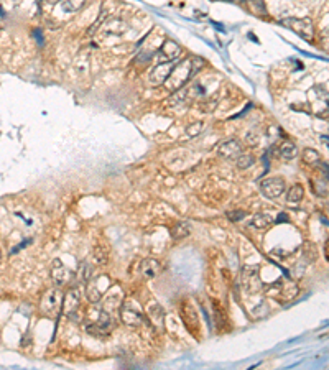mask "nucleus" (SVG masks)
I'll list each match as a JSON object with an SVG mask.
<instances>
[{
    "label": "nucleus",
    "instance_id": "nucleus-21",
    "mask_svg": "<svg viewBox=\"0 0 329 370\" xmlns=\"http://www.w3.org/2000/svg\"><path fill=\"white\" fill-rule=\"evenodd\" d=\"M303 196H305V189H303V186L301 184H295V186L290 188L288 194H286V199H288V202L296 204L303 199Z\"/></svg>",
    "mask_w": 329,
    "mask_h": 370
},
{
    "label": "nucleus",
    "instance_id": "nucleus-26",
    "mask_svg": "<svg viewBox=\"0 0 329 370\" xmlns=\"http://www.w3.org/2000/svg\"><path fill=\"white\" fill-rule=\"evenodd\" d=\"M201 130H202V124H201V122H196V124L189 125V127L186 129V132H188V135H189V137L199 135V134H201Z\"/></svg>",
    "mask_w": 329,
    "mask_h": 370
},
{
    "label": "nucleus",
    "instance_id": "nucleus-4",
    "mask_svg": "<svg viewBox=\"0 0 329 370\" xmlns=\"http://www.w3.org/2000/svg\"><path fill=\"white\" fill-rule=\"evenodd\" d=\"M112 281L107 275H97V276H91L88 280V285H86V296H88L89 303L96 305L102 300V296L110 290Z\"/></svg>",
    "mask_w": 329,
    "mask_h": 370
},
{
    "label": "nucleus",
    "instance_id": "nucleus-3",
    "mask_svg": "<svg viewBox=\"0 0 329 370\" xmlns=\"http://www.w3.org/2000/svg\"><path fill=\"white\" fill-rule=\"evenodd\" d=\"M281 26L292 30L298 36H301L305 42H313L314 38V26L309 18H296V17H286L278 22Z\"/></svg>",
    "mask_w": 329,
    "mask_h": 370
},
{
    "label": "nucleus",
    "instance_id": "nucleus-5",
    "mask_svg": "<svg viewBox=\"0 0 329 370\" xmlns=\"http://www.w3.org/2000/svg\"><path fill=\"white\" fill-rule=\"evenodd\" d=\"M118 314H120V319L124 324L129 327H138V326H142L145 321V314L142 313L140 306L132 300L122 301Z\"/></svg>",
    "mask_w": 329,
    "mask_h": 370
},
{
    "label": "nucleus",
    "instance_id": "nucleus-29",
    "mask_svg": "<svg viewBox=\"0 0 329 370\" xmlns=\"http://www.w3.org/2000/svg\"><path fill=\"white\" fill-rule=\"evenodd\" d=\"M324 255H326V259L329 260V240H327V243H326V250H324Z\"/></svg>",
    "mask_w": 329,
    "mask_h": 370
},
{
    "label": "nucleus",
    "instance_id": "nucleus-24",
    "mask_svg": "<svg viewBox=\"0 0 329 370\" xmlns=\"http://www.w3.org/2000/svg\"><path fill=\"white\" fill-rule=\"evenodd\" d=\"M303 161L308 163V165H311V167H314V165L321 163V156H319V153L316 150L306 148L305 151H303Z\"/></svg>",
    "mask_w": 329,
    "mask_h": 370
},
{
    "label": "nucleus",
    "instance_id": "nucleus-13",
    "mask_svg": "<svg viewBox=\"0 0 329 370\" xmlns=\"http://www.w3.org/2000/svg\"><path fill=\"white\" fill-rule=\"evenodd\" d=\"M71 278H72V276H71V272H69L68 268H66L64 263H63L61 260H59V259L53 260V263H51V280H53V283H55V286L61 288V286H64L66 283H68Z\"/></svg>",
    "mask_w": 329,
    "mask_h": 370
},
{
    "label": "nucleus",
    "instance_id": "nucleus-20",
    "mask_svg": "<svg viewBox=\"0 0 329 370\" xmlns=\"http://www.w3.org/2000/svg\"><path fill=\"white\" fill-rule=\"evenodd\" d=\"M148 316H150V319L151 322H155L156 326H161V322L164 321V313H163V309L156 305V303H151V305L148 306Z\"/></svg>",
    "mask_w": 329,
    "mask_h": 370
},
{
    "label": "nucleus",
    "instance_id": "nucleus-23",
    "mask_svg": "<svg viewBox=\"0 0 329 370\" xmlns=\"http://www.w3.org/2000/svg\"><path fill=\"white\" fill-rule=\"evenodd\" d=\"M92 255H94V260L99 263V265H105V263L109 262V250L102 245H96Z\"/></svg>",
    "mask_w": 329,
    "mask_h": 370
},
{
    "label": "nucleus",
    "instance_id": "nucleus-22",
    "mask_svg": "<svg viewBox=\"0 0 329 370\" xmlns=\"http://www.w3.org/2000/svg\"><path fill=\"white\" fill-rule=\"evenodd\" d=\"M86 4V0H61V9L66 13H74L81 10Z\"/></svg>",
    "mask_w": 329,
    "mask_h": 370
},
{
    "label": "nucleus",
    "instance_id": "nucleus-10",
    "mask_svg": "<svg viewBox=\"0 0 329 370\" xmlns=\"http://www.w3.org/2000/svg\"><path fill=\"white\" fill-rule=\"evenodd\" d=\"M217 155H221L222 158H227V160H237L242 155V143L237 140V138H229V140H224L217 145Z\"/></svg>",
    "mask_w": 329,
    "mask_h": 370
},
{
    "label": "nucleus",
    "instance_id": "nucleus-30",
    "mask_svg": "<svg viewBox=\"0 0 329 370\" xmlns=\"http://www.w3.org/2000/svg\"><path fill=\"white\" fill-rule=\"evenodd\" d=\"M46 2H48V4H58L59 0H46Z\"/></svg>",
    "mask_w": 329,
    "mask_h": 370
},
{
    "label": "nucleus",
    "instance_id": "nucleus-28",
    "mask_svg": "<svg viewBox=\"0 0 329 370\" xmlns=\"http://www.w3.org/2000/svg\"><path fill=\"white\" fill-rule=\"evenodd\" d=\"M33 35H35V36L38 38V43H39V45L43 43V38H42V33H39V30H35V33H33Z\"/></svg>",
    "mask_w": 329,
    "mask_h": 370
},
{
    "label": "nucleus",
    "instance_id": "nucleus-7",
    "mask_svg": "<svg viewBox=\"0 0 329 370\" xmlns=\"http://www.w3.org/2000/svg\"><path fill=\"white\" fill-rule=\"evenodd\" d=\"M242 288L245 290L249 295H255L262 290V280L259 273V267L255 265H247L242 268Z\"/></svg>",
    "mask_w": 329,
    "mask_h": 370
},
{
    "label": "nucleus",
    "instance_id": "nucleus-1",
    "mask_svg": "<svg viewBox=\"0 0 329 370\" xmlns=\"http://www.w3.org/2000/svg\"><path fill=\"white\" fill-rule=\"evenodd\" d=\"M204 66V61L202 58L199 56H188L184 58L181 63H178L173 71H171L170 77L167 79V89L171 91V92H176V91H181L184 86H186L191 79H193L197 72L202 69Z\"/></svg>",
    "mask_w": 329,
    "mask_h": 370
},
{
    "label": "nucleus",
    "instance_id": "nucleus-2",
    "mask_svg": "<svg viewBox=\"0 0 329 370\" xmlns=\"http://www.w3.org/2000/svg\"><path fill=\"white\" fill-rule=\"evenodd\" d=\"M63 292L56 288H50L43 293L42 300H39V311L45 314L46 318L56 319L63 311Z\"/></svg>",
    "mask_w": 329,
    "mask_h": 370
},
{
    "label": "nucleus",
    "instance_id": "nucleus-27",
    "mask_svg": "<svg viewBox=\"0 0 329 370\" xmlns=\"http://www.w3.org/2000/svg\"><path fill=\"white\" fill-rule=\"evenodd\" d=\"M243 217H245V213H243V211H234V213H229L230 221H239V219H243Z\"/></svg>",
    "mask_w": 329,
    "mask_h": 370
},
{
    "label": "nucleus",
    "instance_id": "nucleus-18",
    "mask_svg": "<svg viewBox=\"0 0 329 370\" xmlns=\"http://www.w3.org/2000/svg\"><path fill=\"white\" fill-rule=\"evenodd\" d=\"M92 276V267L89 265V262L83 260L79 263L77 267V272H76V278L81 281V283H88V280Z\"/></svg>",
    "mask_w": 329,
    "mask_h": 370
},
{
    "label": "nucleus",
    "instance_id": "nucleus-11",
    "mask_svg": "<svg viewBox=\"0 0 329 370\" xmlns=\"http://www.w3.org/2000/svg\"><path fill=\"white\" fill-rule=\"evenodd\" d=\"M175 68V63H158L148 74V83L151 86H163L170 77L171 71Z\"/></svg>",
    "mask_w": 329,
    "mask_h": 370
},
{
    "label": "nucleus",
    "instance_id": "nucleus-17",
    "mask_svg": "<svg viewBox=\"0 0 329 370\" xmlns=\"http://www.w3.org/2000/svg\"><path fill=\"white\" fill-rule=\"evenodd\" d=\"M191 232V227L188 222H176L173 227L170 229V234L173 237L175 240H181V239H186Z\"/></svg>",
    "mask_w": 329,
    "mask_h": 370
},
{
    "label": "nucleus",
    "instance_id": "nucleus-15",
    "mask_svg": "<svg viewBox=\"0 0 329 370\" xmlns=\"http://www.w3.org/2000/svg\"><path fill=\"white\" fill-rule=\"evenodd\" d=\"M311 105L313 107L319 105V107H322V109L329 107V94L322 88H319V86H316V88L311 91Z\"/></svg>",
    "mask_w": 329,
    "mask_h": 370
},
{
    "label": "nucleus",
    "instance_id": "nucleus-16",
    "mask_svg": "<svg viewBox=\"0 0 329 370\" xmlns=\"http://www.w3.org/2000/svg\"><path fill=\"white\" fill-rule=\"evenodd\" d=\"M275 224V217L268 213H259L252 217V221H250V226L255 227V229H267L270 226H273Z\"/></svg>",
    "mask_w": 329,
    "mask_h": 370
},
{
    "label": "nucleus",
    "instance_id": "nucleus-12",
    "mask_svg": "<svg viewBox=\"0 0 329 370\" xmlns=\"http://www.w3.org/2000/svg\"><path fill=\"white\" fill-rule=\"evenodd\" d=\"M79 305H81V290L79 286H72L68 290V293L63 296V311L66 316H71L77 311Z\"/></svg>",
    "mask_w": 329,
    "mask_h": 370
},
{
    "label": "nucleus",
    "instance_id": "nucleus-31",
    "mask_svg": "<svg viewBox=\"0 0 329 370\" xmlns=\"http://www.w3.org/2000/svg\"><path fill=\"white\" fill-rule=\"evenodd\" d=\"M0 260H2V252H0Z\"/></svg>",
    "mask_w": 329,
    "mask_h": 370
},
{
    "label": "nucleus",
    "instance_id": "nucleus-19",
    "mask_svg": "<svg viewBox=\"0 0 329 370\" xmlns=\"http://www.w3.org/2000/svg\"><path fill=\"white\" fill-rule=\"evenodd\" d=\"M298 153V150H296V145H293L290 140H285L280 143V155L281 158H285V160H293Z\"/></svg>",
    "mask_w": 329,
    "mask_h": 370
},
{
    "label": "nucleus",
    "instance_id": "nucleus-8",
    "mask_svg": "<svg viewBox=\"0 0 329 370\" xmlns=\"http://www.w3.org/2000/svg\"><path fill=\"white\" fill-rule=\"evenodd\" d=\"M286 184L285 180L280 176H272V178H265V180L260 181V191L262 194L268 197V199H276L283 194Z\"/></svg>",
    "mask_w": 329,
    "mask_h": 370
},
{
    "label": "nucleus",
    "instance_id": "nucleus-25",
    "mask_svg": "<svg viewBox=\"0 0 329 370\" xmlns=\"http://www.w3.org/2000/svg\"><path fill=\"white\" fill-rule=\"evenodd\" d=\"M237 167H239L240 170H247L249 167H252V165L255 163V158L252 155H240L239 158H237Z\"/></svg>",
    "mask_w": 329,
    "mask_h": 370
},
{
    "label": "nucleus",
    "instance_id": "nucleus-6",
    "mask_svg": "<svg viewBox=\"0 0 329 370\" xmlns=\"http://www.w3.org/2000/svg\"><path fill=\"white\" fill-rule=\"evenodd\" d=\"M180 316H181V321L184 322V326L188 329V333L193 334L194 338H197V336H199L201 322H199V316H197L194 305L189 300H183L180 303Z\"/></svg>",
    "mask_w": 329,
    "mask_h": 370
},
{
    "label": "nucleus",
    "instance_id": "nucleus-9",
    "mask_svg": "<svg viewBox=\"0 0 329 370\" xmlns=\"http://www.w3.org/2000/svg\"><path fill=\"white\" fill-rule=\"evenodd\" d=\"M181 46L173 39H164L161 48L158 50V59L160 63H175L178 58L181 56Z\"/></svg>",
    "mask_w": 329,
    "mask_h": 370
},
{
    "label": "nucleus",
    "instance_id": "nucleus-14",
    "mask_svg": "<svg viewBox=\"0 0 329 370\" xmlns=\"http://www.w3.org/2000/svg\"><path fill=\"white\" fill-rule=\"evenodd\" d=\"M138 272L143 280H153L161 272V263L156 259H143L138 265Z\"/></svg>",
    "mask_w": 329,
    "mask_h": 370
}]
</instances>
